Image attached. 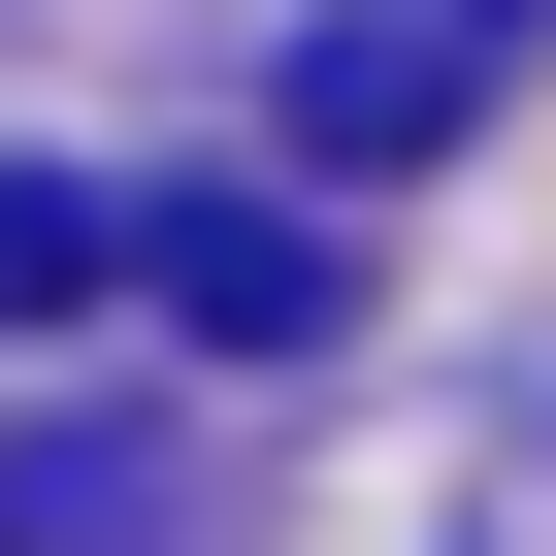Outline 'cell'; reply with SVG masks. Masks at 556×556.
<instances>
[{"label": "cell", "mask_w": 556, "mask_h": 556, "mask_svg": "<svg viewBox=\"0 0 556 556\" xmlns=\"http://www.w3.org/2000/svg\"><path fill=\"white\" fill-rule=\"evenodd\" d=\"M131 295H164L197 361H328V328H361V295H328V229H295V197H164V229H131Z\"/></svg>", "instance_id": "cell-1"}, {"label": "cell", "mask_w": 556, "mask_h": 556, "mask_svg": "<svg viewBox=\"0 0 556 556\" xmlns=\"http://www.w3.org/2000/svg\"><path fill=\"white\" fill-rule=\"evenodd\" d=\"M458 66H491L458 0H361V34L295 66V164H426V131H458Z\"/></svg>", "instance_id": "cell-2"}, {"label": "cell", "mask_w": 556, "mask_h": 556, "mask_svg": "<svg viewBox=\"0 0 556 556\" xmlns=\"http://www.w3.org/2000/svg\"><path fill=\"white\" fill-rule=\"evenodd\" d=\"M0 556H164V458L131 426H0Z\"/></svg>", "instance_id": "cell-3"}, {"label": "cell", "mask_w": 556, "mask_h": 556, "mask_svg": "<svg viewBox=\"0 0 556 556\" xmlns=\"http://www.w3.org/2000/svg\"><path fill=\"white\" fill-rule=\"evenodd\" d=\"M66 295H131V229H99L66 164H0V328H66Z\"/></svg>", "instance_id": "cell-4"}, {"label": "cell", "mask_w": 556, "mask_h": 556, "mask_svg": "<svg viewBox=\"0 0 556 556\" xmlns=\"http://www.w3.org/2000/svg\"><path fill=\"white\" fill-rule=\"evenodd\" d=\"M458 34H523V0H458Z\"/></svg>", "instance_id": "cell-5"}]
</instances>
